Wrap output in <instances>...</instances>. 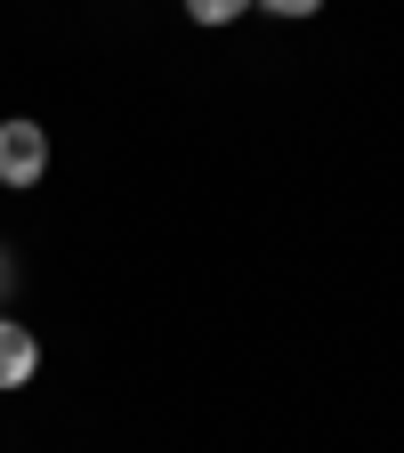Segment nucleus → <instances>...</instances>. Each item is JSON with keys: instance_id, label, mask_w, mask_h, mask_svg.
I'll list each match as a JSON object with an SVG mask.
<instances>
[{"instance_id": "obj_1", "label": "nucleus", "mask_w": 404, "mask_h": 453, "mask_svg": "<svg viewBox=\"0 0 404 453\" xmlns=\"http://www.w3.org/2000/svg\"><path fill=\"white\" fill-rule=\"evenodd\" d=\"M49 179V130L33 113H9L0 122V187H41Z\"/></svg>"}, {"instance_id": "obj_2", "label": "nucleus", "mask_w": 404, "mask_h": 453, "mask_svg": "<svg viewBox=\"0 0 404 453\" xmlns=\"http://www.w3.org/2000/svg\"><path fill=\"white\" fill-rule=\"evenodd\" d=\"M41 372V340H33V324H17L9 308H0V388H25Z\"/></svg>"}, {"instance_id": "obj_3", "label": "nucleus", "mask_w": 404, "mask_h": 453, "mask_svg": "<svg viewBox=\"0 0 404 453\" xmlns=\"http://www.w3.org/2000/svg\"><path fill=\"white\" fill-rule=\"evenodd\" d=\"M179 9H187V17H194L202 33H218V25H235V17L251 9V0H179Z\"/></svg>"}, {"instance_id": "obj_4", "label": "nucleus", "mask_w": 404, "mask_h": 453, "mask_svg": "<svg viewBox=\"0 0 404 453\" xmlns=\"http://www.w3.org/2000/svg\"><path fill=\"white\" fill-rule=\"evenodd\" d=\"M251 9H267V17H283V25H308L324 0H251Z\"/></svg>"}, {"instance_id": "obj_5", "label": "nucleus", "mask_w": 404, "mask_h": 453, "mask_svg": "<svg viewBox=\"0 0 404 453\" xmlns=\"http://www.w3.org/2000/svg\"><path fill=\"white\" fill-rule=\"evenodd\" d=\"M0 292H9V251H0Z\"/></svg>"}]
</instances>
